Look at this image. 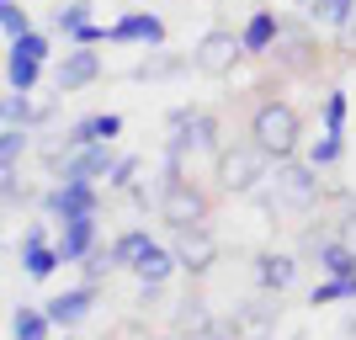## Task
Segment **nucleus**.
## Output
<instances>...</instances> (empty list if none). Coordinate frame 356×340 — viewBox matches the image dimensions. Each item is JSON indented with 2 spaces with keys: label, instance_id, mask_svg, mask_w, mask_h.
<instances>
[{
  "label": "nucleus",
  "instance_id": "c9c22d12",
  "mask_svg": "<svg viewBox=\"0 0 356 340\" xmlns=\"http://www.w3.org/2000/svg\"><path fill=\"white\" fill-rule=\"evenodd\" d=\"M335 54H346V59H356V11L346 16V27L335 32Z\"/></svg>",
  "mask_w": 356,
  "mask_h": 340
},
{
  "label": "nucleus",
  "instance_id": "c756f323",
  "mask_svg": "<svg viewBox=\"0 0 356 340\" xmlns=\"http://www.w3.org/2000/svg\"><path fill=\"white\" fill-rule=\"evenodd\" d=\"M0 27H6V43L11 38H22V32H32V16L22 0H0Z\"/></svg>",
  "mask_w": 356,
  "mask_h": 340
},
{
  "label": "nucleus",
  "instance_id": "20e7f679",
  "mask_svg": "<svg viewBox=\"0 0 356 340\" xmlns=\"http://www.w3.org/2000/svg\"><path fill=\"white\" fill-rule=\"evenodd\" d=\"M154 207H160V223H165V229H192V223H208V192H202V186H192L186 176H165Z\"/></svg>",
  "mask_w": 356,
  "mask_h": 340
},
{
  "label": "nucleus",
  "instance_id": "c85d7f7f",
  "mask_svg": "<svg viewBox=\"0 0 356 340\" xmlns=\"http://www.w3.org/2000/svg\"><path fill=\"white\" fill-rule=\"evenodd\" d=\"M346 90H325V102H319V122H325L330 133H346Z\"/></svg>",
  "mask_w": 356,
  "mask_h": 340
},
{
  "label": "nucleus",
  "instance_id": "f03ea898",
  "mask_svg": "<svg viewBox=\"0 0 356 340\" xmlns=\"http://www.w3.org/2000/svg\"><path fill=\"white\" fill-rule=\"evenodd\" d=\"M266 202L271 213L282 207V213H309L314 202H319V165L309 160H277L271 165V176H266Z\"/></svg>",
  "mask_w": 356,
  "mask_h": 340
},
{
  "label": "nucleus",
  "instance_id": "423d86ee",
  "mask_svg": "<svg viewBox=\"0 0 356 340\" xmlns=\"http://www.w3.org/2000/svg\"><path fill=\"white\" fill-rule=\"evenodd\" d=\"M239 59H245V38H239V32H229V27L202 32V43L192 48V70L213 74V80L234 74V64H239Z\"/></svg>",
  "mask_w": 356,
  "mask_h": 340
},
{
  "label": "nucleus",
  "instance_id": "bb28decb",
  "mask_svg": "<svg viewBox=\"0 0 356 340\" xmlns=\"http://www.w3.org/2000/svg\"><path fill=\"white\" fill-rule=\"evenodd\" d=\"M341 154H346V133H319L309 144V165H319V170H330V165H341Z\"/></svg>",
  "mask_w": 356,
  "mask_h": 340
},
{
  "label": "nucleus",
  "instance_id": "e433bc0d",
  "mask_svg": "<svg viewBox=\"0 0 356 340\" xmlns=\"http://www.w3.org/2000/svg\"><path fill=\"white\" fill-rule=\"evenodd\" d=\"M197 112H202V106H192V102H181V106H170V112H165V128H170V133H176V128H186V122H197Z\"/></svg>",
  "mask_w": 356,
  "mask_h": 340
},
{
  "label": "nucleus",
  "instance_id": "a19ab883",
  "mask_svg": "<svg viewBox=\"0 0 356 340\" xmlns=\"http://www.w3.org/2000/svg\"><path fill=\"white\" fill-rule=\"evenodd\" d=\"M165 340H186V335H176V330H170V335H165Z\"/></svg>",
  "mask_w": 356,
  "mask_h": 340
},
{
  "label": "nucleus",
  "instance_id": "dca6fc26",
  "mask_svg": "<svg viewBox=\"0 0 356 340\" xmlns=\"http://www.w3.org/2000/svg\"><path fill=\"white\" fill-rule=\"evenodd\" d=\"M96 245H102L96 213H90V218H70V223H59V250H64V261H86Z\"/></svg>",
  "mask_w": 356,
  "mask_h": 340
},
{
  "label": "nucleus",
  "instance_id": "7c9ffc66",
  "mask_svg": "<svg viewBox=\"0 0 356 340\" xmlns=\"http://www.w3.org/2000/svg\"><path fill=\"white\" fill-rule=\"evenodd\" d=\"M138 170H144V160H138V154H122V160L112 165L106 186H112V192H134V186H138Z\"/></svg>",
  "mask_w": 356,
  "mask_h": 340
},
{
  "label": "nucleus",
  "instance_id": "9b49d317",
  "mask_svg": "<svg viewBox=\"0 0 356 340\" xmlns=\"http://www.w3.org/2000/svg\"><path fill=\"white\" fill-rule=\"evenodd\" d=\"M165 22L154 11H122L112 22V43H128V48H165Z\"/></svg>",
  "mask_w": 356,
  "mask_h": 340
},
{
  "label": "nucleus",
  "instance_id": "412c9836",
  "mask_svg": "<svg viewBox=\"0 0 356 340\" xmlns=\"http://www.w3.org/2000/svg\"><path fill=\"white\" fill-rule=\"evenodd\" d=\"M38 80H43V59L6 48V86L11 90H38Z\"/></svg>",
  "mask_w": 356,
  "mask_h": 340
},
{
  "label": "nucleus",
  "instance_id": "4c0bfd02",
  "mask_svg": "<svg viewBox=\"0 0 356 340\" xmlns=\"http://www.w3.org/2000/svg\"><path fill=\"white\" fill-rule=\"evenodd\" d=\"M112 340H149V335H144V325H134V319H128V325L112 330Z\"/></svg>",
  "mask_w": 356,
  "mask_h": 340
},
{
  "label": "nucleus",
  "instance_id": "6ab92c4d",
  "mask_svg": "<svg viewBox=\"0 0 356 340\" xmlns=\"http://www.w3.org/2000/svg\"><path fill=\"white\" fill-rule=\"evenodd\" d=\"M54 319H48L43 303H22V309L11 314V340H54Z\"/></svg>",
  "mask_w": 356,
  "mask_h": 340
},
{
  "label": "nucleus",
  "instance_id": "1a4fd4ad",
  "mask_svg": "<svg viewBox=\"0 0 356 340\" xmlns=\"http://www.w3.org/2000/svg\"><path fill=\"white\" fill-rule=\"evenodd\" d=\"M112 165H118L112 144H80V149H64V160H59L54 176L59 181H96V186H102V181L112 176Z\"/></svg>",
  "mask_w": 356,
  "mask_h": 340
},
{
  "label": "nucleus",
  "instance_id": "a211bd4d",
  "mask_svg": "<svg viewBox=\"0 0 356 340\" xmlns=\"http://www.w3.org/2000/svg\"><path fill=\"white\" fill-rule=\"evenodd\" d=\"M314 261L325 277H356V245L351 239H314Z\"/></svg>",
  "mask_w": 356,
  "mask_h": 340
},
{
  "label": "nucleus",
  "instance_id": "f8f14e48",
  "mask_svg": "<svg viewBox=\"0 0 356 340\" xmlns=\"http://www.w3.org/2000/svg\"><path fill=\"white\" fill-rule=\"evenodd\" d=\"M48 319L59 330H74L80 319H90V309H96V282H80V287H64V293H54L43 303Z\"/></svg>",
  "mask_w": 356,
  "mask_h": 340
},
{
  "label": "nucleus",
  "instance_id": "aec40b11",
  "mask_svg": "<svg viewBox=\"0 0 356 340\" xmlns=\"http://www.w3.org/2000/svg\"><path fill=\"white\" fill-rule=\"evenodd\" d=\"M149 229H122L118 239H112V261H118V271H138V261L149 255Z\"/></svg>",
  "mask_w": 356,
  "mask_h": 340
},
{
  "label": "nucleus",
  "instance_id": "ddd939ff",
  "mask_svg": "<svg viewBox=\"0 0 356 340\" xmlns=\"http://www.w3.org/2000/svg\"><path fill=\"white\" fill-rule=\"evenodd\" d=\"M293 277H298V255H287V250H261L255 255V287H261V293H287Z\"/></svg>",
  "mask_w": 356,
  "mask_h": 340
},
{
  "label": "nucleus",
  "instance_id": "b1692460",
  "mask_svg": "<svg viewBox=\"0 0 356 340\" xmlns=\"http://www.w3.org/2000/svg\"><path fill=\"white\" fill-rule=\"evenodd\" d=\"M351 11H356V0H314V6H309V22L319 32H341Z\"/></svg>",
  "mask_w": 356,
  "mask_h": 340
},
{
  "label": "nucleus",
  "instance_id": "ea45409f",
  "mask_svg": "<svg viewBox=\"0 0 356 340\" xmlns=\"http://www.w3.org/2000/svg\"><path fill=\"white\" fill-rule=\"evenodd\" d=\"M208 340H239V335H229V330H213V335Z\"/></svg>",
  "mask_w": 356,
  "mask_h": 340
},
{
  "label": "nucleus",
  "instance_id": "9d476101",
  "mask_svg": "<svg viewBox=\"0 0 356 340\" xmlns=\"http://www.w3.org/2000/svg\"><path fill=\"white\" fill-rule=\"evenodd\" d=\"M102 70H106V64H102V54H96L90 43H70V54L59 59L54 80H59V90H64V96H74V90L96 86V80H102Z\"/></svg>",
  "mask_w": 356,
  "mask_h": 340
},
{
  "label": "nucleus",
  "instance_id": "79ce46f5",
  "mask_svg": "<svg viewBox=\"0 0 356 340\" xmlns=\"http://www.w3.org/2000/svg\"><path fill=\"white\" fill-rule=\"evenodd\" d=\"M54 340H74V335H70V330H64V335H54Z\"/></svg>",
  "mask_w": 356,
  "mask_h": 340
},
{
  "label": "nucleus",
  "instance_id": "39448f33",
  "mask_svg": "<svg viewBox=\"0 0 356 340\" xmlns=\"http://www.w3.org/2000/svg\"><path fill=\"white\" fill-rule=\"evenodd\" d=\"M43 213L54 223L90 218V213H102V192H96V181H54L43 192Z\"/></svg>",
  "mask_w": 356,
  "mask_h": 340
},
{
  "label": "nucleus",
  "instance_id": "7ed1b4c3",
  "mask_svg": "<svg viewBox=\"0 0 356 340\" xmlns=\"http://www.w3.org/2000/svg\"><path fill=\"white\" fill-rule=\"evenodd\" d=\"M271 154L261 144H239V149H223L218 160H213V170H218V186L229 197H250V192H261V186H266V176H271Z\"/></svg>",
  "mask_w": 356,
  "mask_h": 340
},
{
  "label": "nucleus",
  "instance_id": "2f4dec72",
  "mask_svg": "<svg viewBox=\"0 0 356 340\" xmlns=\"http://www.w3.org/2000/svg\"><path fill=\"white\" fill-rule=\"evenodd\" d=\"M266 309L271 303H255V309H245L239 319H229V335H266Z\"/></svg>",
  "mask_w": 356,
  "mask_h": 340
},
{
  "label": "nucleus",
  "instance_id": "6e6552de",
  "mask_svg": "<svg viewBox=\"0 0 356 340\" xmlns=\"http://www.w3.org/2000/svg\"><path fill=\"white\" fill-rule=\"evenodd\" d=\"M170 250H176L186 277H208L213 261H218V239H213L208 223H192V229H170Z\"/></svg>",
  "mask_w": 356,
  "mask_h": 340
},
{
  "label": "nucleus",
  "instance_id": "a878e982",
  "mask_svg": "<svg viewBox=\"0 0 356 340\" xmlns=\"http://www.w3.org/2000/svg\"><path fill=\"white\" fill-rule=\"evenodd\" d=\"M86 22H90V0H64L59 11H54V32H59L64 43H70V38L86 27Z\"/></svg>",
  "mask_w": 356,
  "mask_h": 340
},
{
  "label": "nucleus",
  "instance_id": "5701e85b",
  "mask_svg": "<svg viewBox=\"0 0 356 340\" xmlns=\"http://www.w3.org/2000/svg\"><path fill=\"white\" fill-rule=\"evenodd\" d=\"M176 335H192V340H208V335H213V314L202 309V298H181V309H176Z\"/></svg>",
  "mask_w": 356,
  "mask_h": 340
},
{
  "label": "nucleus",
  "instance_id": "cd10ccee",
  "mask_svg": "<svg viewBox=\"0 0 356 340\" xmlns=\"http://www.w3.org/2000/svg\"><path fill=\"white\" fill-rule=\"evenodd\" d=\"M27 133L32 128H22V122H6V128H0V165H16L27 154Z\"/></svg>",
  "mask_w": 356,
  "mask_h": 340
},
{
  "label": "nucleus",
  "instance_id": "58836bf2",
  "mask_svg": "<svg viewBox=\"0 0 356 340\" xmlns=\"http://www.w3.org/2000/svg\"><path fill=\"white\" fill-rule=\"evenodd\" d=\"M341 239H351V245H356V207H351V213L341 218Z\"/></svg>",
  "mask_w": 356,
  "mask_h": 340
},
{
  "label": "nucleus",
  "instance_id": "4be33fe9",
  "mask_svg": "<svg viewBox=\"0 0 356 340\" xmlns=\"http://www.w3.org/2000/svg\"><path fill=\"white\" fill-rule=\"evenodd\" d=\"M176 271H181L176 250L154 239V245H149V255H144V261H138V271H134V277H138V282H170V277H176Z\"/></svg>",
  "mask_w": 356,
  "mask_h": 340
},
{
  "label": "nucleus",
  "instance_id": "72a5a7b5",
  "mask_svg": "<svg viewBox=\"0 0 356 340\" xmlns=\"http://www.w3.org/2000/svg\"><path fill=\"white\" fill-rule=\"evenodd\" d=\"M80 266H86V282H102L106 271H118V261H112V245H96V250H90Z\"/></svg>",
  "mask_w": 356,
  "mask_h": 340
},
{
  "label": "nucleus",
  "instance_id": "f3484780",
  "mask_svg": "<svg viewBox=\"0 0 356 340\" xmlns=\"http://www.w3.org/2000/svg\"><path fill=\"white\" fill-rule=\"evenodd\" d=\"M16 255H22V271H27L32 282H48L59 266H70V261H64V250H59V239H38V245H22Z\"/></svg>",
  "mask_w": 356,
  "mask_h": 340
},
{
  "label": "nucleus",
  "instance_id": "0eeeda50",
  "mask_svg": "<svg viewBox=\"0 0 356 340\" xmlns=\"http://www.w3.org/2000/svg\"><path fill=\"white\" fill-rule=\"evenodd\" d=\"M314 22H293V16H282V32H277V64H282L287 74H303V70H314L319 64V48H314Z\"/></svg>",
  "mask_w": 356,
  "mask_h": 340
},
{
  "label": "nucleus",
  "instance_id": "473e14b6",
  "mask_svg": "<svg viewBox=\"0 0 356 340\" xmlns=\"http://www.w3.org/2000/svg\"><path fill=\"white\" fill-rule=\"evenodd\" d=\"M6 48H16V54H32V59H43V64H48V54H54V43H48V38H43L38 27H32V32H22V38H11Z\"/></svg>",
  "mask_w": 356,
  "mask_h": 340
},
{
  "label": "nucleus",
  "instance_id": "f257e3e1",
  "mask_svg": "<svg viewBox=\"0 0 356 340\" xmlns=\"http://www.w3.org/2000/svg\"><path fill=\"white\" fill-rule=\"evenodd\" d=\"M250 138L266 149L271 160H298V144H303V122H298L293 102H261L250 118Z\"/></svg>",
  "mask_w": 356,
  "mask_h": 340
},
{
  "label": "nucleus",
  "instance_id": "393cba45",
  "mask_svg": "<svg viewBox=\"0 0 356 340\" xmlns=\"http://www.w3.org/2000/svg\"><path fill=\"white\" fill-rule=\"evenodd\" d=\"M351 298H356V277H325V282H314L309 303L325 309V303H351Z\"/></svg>",
  "mask_w": 356,
  "mask_h": 340
},
{
  "label": "nucleus",
  "instance_id": "f704fd0d",
  "mask_svg": "<svg viewBox=\"0 0 356 340\" xmlns=\"http://www.w3.org/2000/svg\"><path fill=\"white\" fill-rule=\"evenodd\" d=\"M170 70H181V59H170V54H160V48H149V59L138 64V80H160V74H170Z\"/></svg>",
  "mask_w": 356,
  "mask_h": 340
},
{
  "label": "nucleus",
  "instance_id": "4468645a",
  "mask_svg": "<svg viewBox=\"0 0 356 340\" xmlns=\"http://www.w3.org/2000/svg\"><path fill=\"white\" fill-rule=\"evenodd\" d=\"M122 133V112H90V118H80L70 128V138H64V149H80V144H118Z\"/></svg>",
  "mask_w": 356,
  "mask_h": 340
},
{
  "label": "nucleus",
  "instance_id": "2eb2a0df",
  "mask_svg": "<svg viewBox=\"0 0 356 340\" xmlns=\"http://www.w3.org/2000/svg\"><path fill=\"white\" fill-rule=\"evenodd\" d=\"M277 32H282V16L271 11V6H255V11L245 16V27H239L245 54H271V48H277Z\"/></svg>",
  "mask_w": 356,
  "mask_h": 340
}]
</instances>
